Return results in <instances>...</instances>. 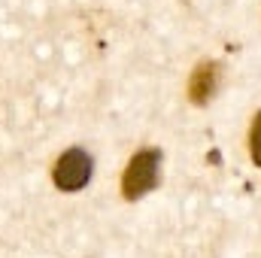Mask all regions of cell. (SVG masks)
Listing matches in <instances>:
<instances>
[{"instance_id":"cell-1","label":"cell","mask_w":261,"mask_h":258,"mask_svg":"<svg viewBox=\"0 0 261 258\" xmlns=\"http://www.w3.org/2000/svg\"><path fill=\"white\" fill-rule=\"evenodd\" d=\"M161 176V149H140L125 167L122 176V194L125 200H140L158 186Z\"/></svg>"},{"instance_id":"cell-2","label":"cell","mask_w":261,"mask_h":258,"mask_svg":"<svg viewBox=\"0 0 261 258\" xmlns=\"http://www.w3.org/2000/svg\"><path fill=\"white\" fill-rule=\"evenodd\" d=\"M91 173H94V161H91V155H88L85 149L76 146V149H67L64 155L55 161L52 179H55V186H58L61 192H79V189L88 186Z\"/></svg>"},{"instance_id":"cell-3","label":"cell","mask_w":261,"mask_h":258,"mask_svg":"<svg viewBox=\"0 0 261 258\" xmlns=\"http://www.w3.org/2000/svg\"><path fill=\"white\" fill-rule=\"evenodd\" d=\"M219 88V61H200L189 79V100L195 107H206Z\"/></svg>"},{"instance_id":"cell-4","label":"cell","mask_w":261,"mask_h":258,"mask_svg":"<svg viewBox=\"0 0 261 258\" xmlns=\"http://www.w3.org/2000/svg\"><path fill=\"white\" fill-rule=\"evenodd\" d=\"M249 155H252V161L261 167V110L255 113L252 131H249Z\"/></svg>"}]
</instances>
